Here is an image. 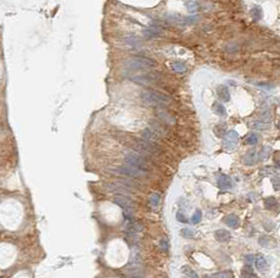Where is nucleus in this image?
<instances>
[{
  "label": "nucleus",
  "mask_w": 280,
  "mask_h": 278,
  "mask_svg": "<svg viewBox=\"0 0 280 278\" xmlns=\"http://www.w3.org/2000/svg\"><path fill=\"white\" fill-rule=\"evenodd\" d=\"M141 97L145 104L150 106H155V107L166 106L171 100L170 97L167 96V95L152 91V90H145V91H143Z\"/></svg>",
  "instance_id": "nucleus-1"
},
{
  "label": "nucleus",
  "mask_w": 280,
  "mask_h": 278,
  "mask_svg": "<svg viewBox=\"0 0 280 278\" xmlns=\"http://www.w3.org/2000/svg\"><path fill=\"white\" fill-rule=\"evenodd\" d=\"M124 65H125V67L127 69L139 70V69H145V68L154 67L155 62L146 57H132L130 59L126 60Z\"/></svg>",
  "instance_id": "nucleus-2"
},
{
  "label": "nucleus",
  "mask_w": 280,
  "mask_h": 278,
  "mask_svg": "<svg viewBox=\"0 0 280 278\" xmlns=\"http://www.w3.org/2000/svg\"><path fill=\"white\" fill-rule=\"evenodd\" d=\"M125 161L127 163V165L133 166V167L140 169L142 171H146L147 169V164L145 162V160L143 159L141 156L139 154H136V153H130V154H127L125 157Z\"/></svg>",
  "instance_id": "nucleus-3"
},
{
  "label": "nucleus",
  "mask_w": 280,
  "mask_h": 278,
  "mask_svg": "<svg viewBox=\"0 0 280 278\" xmlns=\"http://www.w3.org/2000/svg\"><path fill=\"white\" fill-rule=\"evenodd\" d=\"M238 140L239 136L236 131H234V130L229 131L224 137V147L229 151L236 149L237 144H238Z\"/></svg>",
  "instance_id": "nucleus-4"
},
{
  "label": "nucleus",
  "mask_w": 280,
  "mask_h": 278,
  "mask_svg": "<svg viewBox=\"0 0 280 278\" xmlns=\"http://www.w3.org/2000/svg\"><path fill=\"white\" fill-rule=\"evenodd\" d=\"M129 79L131 82L139 85H151L157 81L155 75L152 73H140V75H132L129 76Z\"/></svg>",
  "instance_id": "nucleus-5"
},
{
  "label": "nucleus",
  "mask_w": 280,
  "mask_h": 278,
  "mask_svg": "<svg viewBox=\"0 0 280 278\" xmlns=\"http://www.w3.org/2000/svg\"><path fill=\"white\" fill-rule=\"evenodd\" d=\"M115 171L119 174L125 175V176H130V177H138V176H141V175H143V173H144V171H140V169L133 167V166H130V165H124V166H121V167H118L115 169Z\"/></svg>",
  "instance_id": "nucleus-6"
},
{
  "label": "nucleus",
  "mask_w": 280,
  "mask_h": 278,
  "mask_svg": "<svg viewBox=\"0 0 280 278\" xmlns=\"http://www.w3.org/2000/svg\"><path fill=\"white\" fill-rule=\"evenodd\" d=\"M113 201H115V204L120 205L121 207H123L124 209H126V210H131V209L133 208V202L130 200V199H128V198L118 195V197L115 198V200H113Z\"/></svg>",
  "instance_id": "nucleus-7"
},
{
  "label": "nucleus",
  "mask_w": 280,
  "mask_h": 278,
  "mask_svg": "<svg viewBox=\"0 0 280 278\" xmlns=\"http://www.w3.org/2000/svg\"><path fill=\"white\" fill-rule=\"evenodd\" d=\"M217 185L220 189L227 190V189L232 188L233 183H232V180L230 177L226 176V175H221V176H219L217 179Z\"/></svg>",
  "instance_id": "nucleus-8"
},
{
  "label": "nucleus",
  "mask_w": 280,
  "mask_h": 278,
  "mask_svg": "<svg viewBox=\"0 0 280 278\" xmlns=\"http://www.w3.org/2000/svg\"><path fill=\"white\" fill-rule=\"evenodd\" d=\"M215 238L219 243H227L231 240V233L226 229H218L215 231Z\"/></svg>",
  "instance_id": "nucleus-9"
},
{
  "label": "nucleus",
  "mask_w": 280,
  "mask_h": 278,
  "mask_svg": "<svg viewBox=\"0 0 280 278\" xmlns=\"http://www.w3.org/2000/svg\"><path fill=\"white\" fill-rule=\"evenodd\" d=\"M257 156L258 153L255 150H252L250 152H248L244 157V163L245 165H253L256 161H257Z\"/></svg>",
  "instance_id": "nucleus-10"
},
{
  "label": "nucleus",
  "mask_w": 280,
  "mask_h": 278,
  "mask_svg": "<svg viewBox=\"0 0 280 278\" xmlns=\"http://www.w3.org/2000/svg\"><path fill=\"white\" fill-rule=\"evenodd\" d=\"M254 261H255V266L258 271L265 272L269 269L268 261H266V259L263 257V256H258V257H256L254 259Z\"/></svg>",
  "instance_id": "nucleus-11"
},
{
  "label": "nucleus",
  "mask_w": 280,
  "mask_h": 278,
  "mask_svg": "<svg viewBox=\"0 0 280 278\" xmlns=\"http://www.w3.org/2000/svg\"><path fill=\"white\" fill-rule=\"evenodd\" d=\"M161 33H162V30L158 26H151L144 30V36L147 38H154V37L160 36Z\"/></svg>",
  "instance_id": "nucleus-12"
},
{
  "label": "nucleus",
  "mask_w": 280,
  "mask_h": 278,
  "mask_svg": "<svg viewBox=\"0 0 280 278\" xmlns=\"http://www.w3.org/2000/svg\"><path fill=\"white\" fill-rule=\"evenodd\" d=\"M217 95L220 99H223L224 102H229L230 100V92L229 89L226 86H219L217 88Z\"/></svg>",
  "instance_id": "nucleus-13"
},
{
  "label": "nucleus",
  "mask_w": 280,
  "mask_h": 278,
  "mask_svg": "<svg viewBox=\"0 0 280 278\" xmlns=\"http://www.w3.org/2000/svg\"><path fill=\"white\" fill-rule=\"evenodd\" d=\"M224 223L227 224V226L231 227V228H237L239 225V219L234 214H230V216L224 218Z\"/></svg>",
  "instance_id": "nucleus-14"
},
{
  "label": "nucleus",
  "mask_w": 280,
  "mask_h": 278,
  "mask_svg": "<svg viewBox=\"0 0 280 278\" xmlns=\"http://www.w3.org/2000/svg\"><path fill=\"white\" fill-rule=\"evenodd\" d=\"M259 244L262 247H265V248H274L276 247V242L275 240H273L271 237L266 236V235H263V236H261L259 238Z\"/></svg>",
  "instance_id": "nucleus-15"
},
{
  "label": "nucleus",
  "mask_w": 280,
  "mask_h": 278,
  "mask_svg": "<svg viewBox=\"0 0 280 278\" xmlns=\"http://www.w3.org/2000/svg\"><path fill=\"white\" fill-rule=\"evenodd\" d=\"M171 68L173 69V71L178 73H183L187 70V66L182 62H172L171 63Z\"/></svg>",
  "instance_id": "nucleus-16"
},
{
  "label": "nucleus",
  "mask_w": 280,
  "mask_h": 278,
  "mask_svg": "<svg viewBox=\"0 0 280 278\" xmlns=\"http://www.w3.org/2000/svg\"><path fill=\"white\" fill-rule=\"evenodd\" d=\"M232 277H233V272L232 271H223L212 274L210 276H206L205 278H232Z\"/></svg>",
  "instance_id": "nucleus-17"
},
{
  "label": "nucleus",
  "mask_w": 280,
  "mask_h": 278,
  "mask_svg": "<svg viewBox=\"0 0 280 278\" xmlns=\"http://www.w3.org/2000/svg\"><path fill=\"white\" fill-rule=\"evenodd\" d=\"M182 269H183L184 274H186L188 277H190V278H199V276L197 275L196 272H195L192 268H190L189 266H184Z\"/></svg>",
  "instance_id": "nucleus-18"
},
{
  "label": "nucleus",
  "mask_w": 280,
  "mask_h": 278,
  "mask_svg": "<svg viewBox=\"0 0 280 278\" xmlns=\"http://www.w3.org/2000/svg\"><path fill=\"white\" fill-rule=\"evenodd\" d=\"M251 15L255 20H260L261 17H262V10H261L260 6H254L251 10Z\"/></svg>",
  "instance_id": "nucleus-19"
},
{
  "label": "nucleus",
  "mask_w": 280,
  "mask_h": 278,
  "mask_svg": "<svg viewBox=\"0 0 280 278\" xmlns=\"http://www.w3.org/2000/svg\"><path fill=\"white\" fill-rule=\"evenodd\" d=\"M241 275H242V278H257V276L254 274V272H253V270L250 268V267H248V268H244L242 270L241 272Z\"/></svg>",
  "instance_id": "nucleus-20"
},
{
  "label": "nucleus",
  "mask_w": 280,
  "mask_h": 278,
  "mask_svg": "<svg viewBox=\"0 0 280 278\" xmlns=\"http://www.w3.org/2000/svg\"><path fill=\"white\" fill-rule=\"evenodd\" d=\"M245 142L250 145H255L258 142V136L255 133H251L249 136L245 138Z\"/></svg>",
  "instance_id": "nucleus-21"
},
{
  "label": "nucleus",
  "mask_w": 280,
  "mask_h": 278,
  "mask_svg": "<svg viewBox=\"0 0 280 278\" xmlns=\"http://www.w3.org/2000/svg\"><path fill=\"white\" fill-rule=\"evenodd\" d=\"M214 111L219 116H224L226 114V109H224V107L221 104H215V106H214Z\"/></svg>",
  "instance_id": "nucleus-22"
},
{
  "label": "nucleus",
  "mask_w": 280,
  "mask_h": 278,
  "mask_svg": "<svg viewBox=\"0 0 280 278\" xmlns=\"http://www.w3.org/2000/svg\"><path fill=\"white\" fill-rule=\"evenodd\" d=\"M160 199H161V197H160V195L158 194H152L151 197H150V199H149L150 204L155 207V206H157L158 203H160Z\"/></svg>",
  "instance_id": "nucleus-23"
},
{
  "label": "nucleus",
  "mask_w": 280,
  "mask_h": 278,
  "mask_svg": "<svg viewBox=\"0 0 280 278\" xmlns=\"http://www.w3.org/2000/svg\"><path fill=\"white\" fill-rule=\"evenodd\" d=\"M277 205V201L275 198L270 197L268 199H265V207L266 208H273L274 206Z\"/></svg>",
  "instance_id": "nucleus-24"
},
{
  "label": "nucleus",
  "mask_w": 280,
  "mask_h": 278,
  "mask_svg": "<svg viewBox=\"0 0 280 278\" xmlns=\"http://www.w3.org/2000/svg\"><path fill=\"white\" fill-rule=\"evenodd\" d=\"M202 218H203V214H202V211L197 210L196 212H195L193 216H192V223L193 224H199L200 221H202Z\"/></svg>",
  "instance_id": "nucleus-25"
},
{
  "label": "nucleus",
  "mask_w": 280,
  "mask_h": 278,
  "mask_svg": "<svg viewBox=\"0 0 280 278\" xmlns=\"http://www.w3.org/2000/svg\"><path fill=\"white\" fill-rule=\"evenodd\" d=\"M187 9H188L190 13H195V12H197V10H199V5H197L196 2L190 1L187 3Z\"/></svg>",
  "instance_id": "nucleus-26"
},
{
  "label": "nucleus",
  "mask_w": 280,
  "mask_h": 278,
  "mask_svg": "<svg viewBox=\"0 0 280 278\" xmlns=\"http://www.w3.org/2000/svg\"><path fill=\"white\" fill-rule=\"evenodd\" d=\"M128 230L130 232H138L142 230V226H140L138 223H132L128 226Z\"/></svg>",
  "instance_id": "nucleus-27"
},
{
  "label": "nucleus",
  "mask_w": 280,
  "mask_h": 278,
  "mask_svg": "<svg viewBox=\"0 0 280 278\" xmlns=\"http://www.w3.org/2000/svg\"><path fill=\"white\" fill-rule=\"evenodd\" d=\"M158 115H160L161 118L164 119L165 121H168V123H171V120H172V117H171L168 113L164 112V111H160V112H158Z\"/></svg>",
  "instance_id": "nucleus-28"
},
{
  "label": "nucleus",
  "mask_w": 280,
  "mask_h": 278,
  "mask_svg": "<svg viewBox=\"0 0 280 278\" xmlns=\"http://www.w3.org/2000/svg\"><path fill=\"white\" fill-rule=\"evenodd\" d=\"M254 126L257 129L263 130V129H268L269 128V123H266L265 121H257V123H254Z\"/></svg>",
  "instance_id": "nucleus-29"
},
{
  "label": "nucleus",
  "mask_w": 280,
  "mask_h": 278,
  "mask_svg": "<svg viewBox=\"0 0 280 278\" xmlns=\"http://www.w3.org/2000/svg\"><path fill=\"white\" fill-rule=\"evenodd\" d=\"M182 234L185 237H192L193 236V232L191 231L190 229H183L182 230Z\"/></svg>",
  "instance_id": "nucleus-30"
},
{
  "label": "nucleus",
  "mask_w": 280,
  "mask_h": 278,
  "mask_svg": "<svg viewBox=\"0 0 280 278\" xmlns=\"http://www.w3.org/2000/svg\"><path fill=\"white\" fill-rule=\"evenodd\" d=\"M161 247L164 251H168V248H169V245H168V242L166 240H163L162 242H161Z\"/></svg>",
  "instance_id": "nucleus-31"
},
{
  "label": "nucleus",
  "mask_w": 280,
  "mask_h": 278,
  "mask_svg": "<svg viewBox=\"0 0 280 278\" xmlns=\"http://www.w3.org/2000/svg\"><path fill=\"white\" fill-rule=\"evenodd\" d=\"M254 259H255V256H253V255L245 256V260L248 261V264H252L253 261H254Z\"/></svg>",
  "instance_id": "nucleus-32"
},
{
  "label": "nucleus",
  "mask_w": 280,
  "mask_h": 278,
  "mask_svg": "<svg viewBox=\"0 0 280 278\" xmlns=\"http://www.w3.org/2000/svg\"><path fill=\"white\" fill-rule=\"evenodd\" d=\"M178 221L183 222V223H187V219L185 218L182 213H178Z\"/></svg>",
  "instance_id": "nucleus-33"
},
{
  "label": "nucleus",
  "mask_w": 280,
  "mask_h": 278,
  "mask_svg": "<svg viewBox=\"0 0 280 278\" xmlns=\"http://www.w3.org/2000/svg\"><path fill=\"white\" fill-rule=\"evenodd\" d=\"M272 181H273L274 185H275V189H278L279 183H278V177H275V178H272Z\"/></svg>",
  "instance_id": "nucleus-34"
},
{
  "label": "nucleus",
  "mask_w": 280,
  "mask_h": 278,
  "mask_svg": "<svg viewBox=\"0 0 280 278\" xmlns=\"http://www.w3.org/2000/svg\"><path fill=\"white\" fill-rule=\"evenodd\" d=\"M260 87H265V88H273V85H265V84H259Z\"/></svg>",
  "instance_id": "nucleus-35"
}]
</instances>
